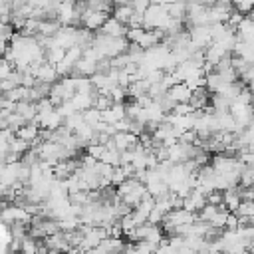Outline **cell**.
Returning <instances> with one entry per match:
<instances>
[{
    "label": "cell",
    "mask_w": 254,
    "mask_h": 254,
    "mask_svg": "<svg viewBox=\"0 0 254 254\" xmlns=\"http://www.w3.org/2000/svg\"><path fill=\"white\" fill-rule=\"evenodd\" d=\"M20 252H22V254H38V240L26 234V236L20 240Z\"/></svg>",
    "instance_id": "cell-15"
},
{
    "label": "cell",
    "mask_w": 254,
    "mask_h": 254,
    "mask_svg": "<svg viewBox=\"0 0 254 254\" xmlns=\"http://www.w3.org/2000/svg\"><path fill=\"white\" fill-rule=\"evenodd\" d=\"M6 204H8V202H6V200H2V198H0V212H2V210H4V206H6Z\"/></svg>",
    "instance_id": "cell-26"
},
{
    "label": "cell",
    "mask_w": 254,
    "mask_h": 254,
    "mask_svg": "<svg viewBox=\"0 0 254 254\" xmlns=\"http://www.w3.org/2000/svg\"><path fill=\"white\" fill-rule=\"evenodd\" d=\"M252 8H254V2H234L232 4V10L238 12V14H242V16H248Z\"/></svg>",
    "instance_id": "cell-20"
},
{
    "label": "cell",
    "mask_w": 254,
    "mask_h": 254,
    "mask_svg": "<svg viewBox=\"0 0 254 254\" xmlns=\"http://www.w3.org/2000/svg\"><path fill=\"white\" fill-rule=\"evenodd\" d=\"M38 133H40V127L34 123V121H30V123H26V125H22L20 129H16V133H14V137H18V139H22V141H26L28 145H32L36 139H38Z\"/></svg>",
    "instance_id": "cell-11"
},
{
    "label": "cell",
    "mask_w": 254,
    "mask_h": 254,
    "mask_svg": "<svg viewBox=\"0 0 254 254\" xmlns=\"http://www.w3.org/2000/svg\"><path fill=\"white\" fill-rule=\"evenodd\" d=\"M190 89L185 85V83H175L171 89H167V97L177 105V103H189V99H190Z\"/></svg>",
    "instance_id": "cell-8"
},
{
    "label": "cell",
    "mask_w": 254,
    "mask_h": 254,
    "mask_svg": "<svg viewBox=\"0 0 254 254\" xmlns=\"http://www.w3.org/2000/svg\"><path fill=\"white\" fill-rule=\"evenodd\" d=\"M125 179H127V177H125L123 169H121V167H115V169H113V173H111V187H119Z\"/></svg>",
    "instance_id": "cell-22"
},
{
    "label": "cell",
    "mask_w": 254,
    "mask_h": 254,
    "mask_svg": "<svg viewBox=\"0 0 254 254\" xmlns=\"http://www.w3.org/2000/svg\"><path fill=\"white\" fill-rule=\"evenodd\" d=\"M234 34H236V40L252 44L254 42V20H252V16H244L240 20V24L234 28Z\"/></svg>",
    "instance_id": "cell-4"
},
{
    "label": "cell",
    "mask_w": 254,
    "mask_h": 254,
    "mask_svg": "<svg viewBox=\"0 0 254 254\" xmlns=\"http://www.w3.org/2000/svg\"><path fill=\"white\" fill-rule=\"evenodd\" d=\"M189 32V40H190V46L196 48V50H204L212 44V38H210V26H192L187 30Z\"/></svg>",
    "instance_id": "cell-3"
},
{
    "label": "cell",
    "mask_w": 254,
    "mask_h": 254,
    "mask_svg": "<svg viewBox=\"0 0 254 254\" xmlns=\"http://www.w3.org/2000/svg\"><path fill=\"white\" fill-rule=\"evenodd\" d=\"M111 141H113V145H115V149L121 153V151H131L137 143H139V139L135 137V135H131V133H115L113 137H111Z\"/></svg>",
    "instance_id": "cell-9"
},
{
    "label": "cell",
    "mask_w": 254,
    "mask_h": 254,
    "mask_svg": "<svg viewBox=\"0 0 254 254\" xmlns=\"http://www.w3.org/2000/svg\"><path fill=\"white\" fill-rule=\"evenodd\" d=\"M50 111H54V105L50 103L48 97H44V99H40V101L36 103V113L44 115V113H50Z\"/></svg>",
    "instance_id": "cell-21"
},
{
    "label": "cell",
    "mask_w": 254,
    "mask_h": 254,
    "mask_svg": "<svg viewBox=\"0 0 254 254\" xmlns=\"http://www.w3.org/2000/svg\"><path fill=\"white\" fill-rule=\"evenodd\" d=\"M252 181H254L252 167H242L240 173H238V185L244 187V189H248V187H252Z\"/></svg>",
    "instance_id": "cell-16"
},
{
    "label": "cell",
    "mask_w": 254,
    "mask_h": 254,
    "mask_svg": "<svg viewBox=\"0 0 254 254\" xmlns=\"http://www.w3.org/2000/svg\"><path fill=\"white\" fill-rule=\"evenodd\" d=\"M95 93H97V91H93L91 95H89V93H73V95L69 97V103H71L73 111H79V113H81V111L93 107V97H95Z\"/></svg>",
    "instance_id": "cell-10"
},
{
    "label": "cell",
    "mask_w": 254,
    "mask_h": 254,
    "mask_svg": "<svg viewBox=\"0 0 254 254\" xmlns=\"http://www.w3.org/2000/svg\"><path fill=\"white\" fill-rule=\"evenodd\" d=\"M12 71H14V65H12V64H8L6 60H2V58H0V81H2V79H6V77L12 73Z\"/></svg>",
    "instance_id": "cell-25"
},
{
    "label": "cell",
    "mask_w": 254,
    "mask_h": 254,
    "mask_svg": "<svg viewBox=\"0 0 254 254\" xmlns=\"http://www.w3.org/2000/svg\"><path fill=\"white\" fill-rule=\"evenodd\" d=\"M14 113L20 115L26 123H30V121H34V117H36V103L20 101V103H16V111H14Z\"/></svg>",
    "instance_id": "cell-13"
},
{
    "label": "cell",
    "mask_w": 254,
    "mask_h": 254,
    "mask_svg": "<svg viewBox=\"0 0 254 254\" xmlns=\"http://www.w3.org/2000/svg\"><path fill=\"white\" fill-rule=\"evenodd\" d=\"M81 117H83V123H85V125H89L91 129H93L97 123H101V113H99L97 109H93V107H89V109L81 111Z\"/></svg>",
    "instance_id": "cell-14"
},
{
    "label": "cell",
    "mask_w": 254,
    "mask_h": 254,
    "mask_svg": "<svg viewBox=\"0 0 254 254\" xmlns=\"http://www.w3.org/2000/svg\"><path fill=\"white\" fill-rule=\"evenodd\" d=\"M85 149H87V155H89L91 159H95V161H99L101 155H103V151H105V147L99 145V143H91V145H87Z\"/></svg>",
    "instance_id": "cell-19"
},
{
    "label": "cell",
    "mask_w": 254,
    "mask_h": 254,
    "mask_svg": "<svg viewBox=\"0 0 254 254\" xmlns=\"http://www.w3.org/2000/svg\"><path fill=\"white\" fill-rule=\"evenodd\" d=\"M28 149H30V145H28L26 141L18 139V137H14V139L8 143V151H10V153H16V155H20V157H22Z\"/></svg>",
    "instance_id": "cell-17"
},
{
    "label": "cell",
    "mask_w": 254,
    "mask_h": 254,
    "mask_svg": "<svg viewBox=\"0 0 254 254\" xmlns=\"http://www.w3.org/2000/svg\"><path fill=\"white\" fill-rule=\"evenodd\" d=\"M113 20L115 22H119L121 26H125L127 28V24H129V20H131V16H133V10H131V2H117V4H113Z\"/></svg>",
    "instance_id": "cell-7"
},
{
    "label": "cell",
    "mask_w": 254,
    "mask_h": 254,
    "mask_svg": "<svg viewBox=\"0 0 254 254\" xmlns=\"http://www.w3.org/2000/svg\"><path fill=\"white\" fill-rule=\"evenodd\" d=\"M169 14L165 8V2H153L149 4V8L143 12V30H165L167 22H169Z\"/></svg>",
    "instance_id": "cell-1"
},
{
    "label": "cell",
    "mask_w": 254,
    "mask_h": 254,
    "mask_svg": "<svg viewBox=\"0 0 254 254\" xmlns=\"http://www.w3.org/2000/svg\"><path fill=\"white\" fill-rule=\"evenodd\" d=\"M194 109L189 105V103H177L173 109H171V113L173 115H190Z\"/></svg>",
    "instance_id": "cell-23"
},
{
    "label": "cell",
    "mask_w": 254,
    "mask_h": 254,
    "mask_svg": "<svg viewBox=\"0 0 254 254\" xmlns=\"http://www.w3.org/2000/svg\"><path fill=\"white\" fill-rule=\"evenodd\" d=\"M97 34H99V36H107V38H125L127 28L121 26L119 22H115V20L109 16V18L103 22V26L97 30Z\"/></svg>",
    "instance_id": "cell-5"
},
{
    "label": "cell",
    "mask_w": 254,
    "mask_h": 254,
    "mask_svg": "<svg viewBox=\"0 0 254 254\" xmlns=\"http://www.w3.org/2000/svg\"><path fill=\"white\" fill-rule=\"evenodd\" d=\"M32 220V216L18 204H6L4 210L0 212V222L6 224V226H12V224H24L28 226Z\"/></svg>",
    "instance_id": "cell-2"
},
{
    "label": "cell",
    "mask_w": 254,
    "mask_h": 254,
    "mask_svg": "<svg viewBox=\"0 0 254 254\" xmlns=\"http://www.w3.org/2000/svg\"><path fill=\"white\" fill-rule=\"evenodd\" d=\"M232 214H236L238 218H240V216L252 218V216H254V202H244V200H242V202L236 206V210H234Z\"/></svg>",
    "instance_id": "cell-18"
},
{
    "label": "cell",
    "mask_w": 254,
    "mask_h": 254,
    "mask_svg": "<svg viewBox=\"0 0 254 254\" xmlns=\"http://www.w3.org/2000/svg\"><path fill=\"white\" fill-rule=\"evenodd\" d=\"M204 198H206V204H212V206H220L222 204V192L220 190H212Z\"/></svg>",
    "instance_id": "cell-24"
},
{
    "label": "cell",
    "mask_w": 254,
    "mask_h": 254,
    "mask_svg": "<svg viewBox=\"0 0 254 254\" xmlns=\"http://www.w3.org/2000/svg\"><path fill=\"white\" fill-rule=\"evenodd\" d=\"M206 204V198H204V194H200V192H196V190H190L185 198H183V210H187V212H190V214H196L202 206Z\"/></svg>",
    "instance_id": "cell-6"
},
{
    "label": "cell",
    "mask_w": 254,
    "mask_h": 254,
    "mask_svg": "<svg viewBox=\"0 0 254 254\" xmlns=\"http://www.w3.org/2000/svg\"><path fill=\"white\" fill-rule=\"evenodd\" d=\"M238 204H240L238 187H234V189H228V190H222V206H224L228 212H234Z\"/></svg>",
    "instance_id": "cell-12"
}]
</instances>
